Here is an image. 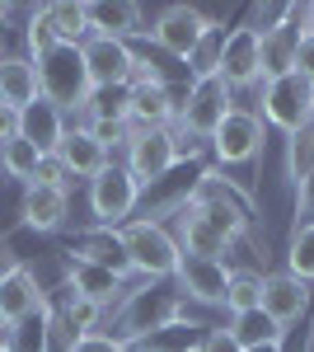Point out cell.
Returning <instances> with one entry per match:
<instances>
[{"instance_id":"obj_1","label":"cell","mask_w":314,"mask_h":352,"mask_svg":"<svg viewBox=\"0 0 314 352\" xmlns=\"http://www.w3.org/2000/svg\"><path fill=\"white\" fill-rule=\"evenodd\" d=\"M183 310H188V300L174 282H146V277H141V282L127 287L122 300L108 310L113 320H108L104 329L117 343L136 348V343H146V338H159L164 329L183 324Z\"/></svg>"},{"instance_id":"obj_2","label":"cell","mask_w":314,"mask_h":352,"mask_svg":"<svg viewBox=\"0 0 314 352\" xmlns=\"http://www.w3.org/2000/svg\"><path fill=\"white\" fill-rule=\"evenodd\" d=\"M117 244H122V254H127L131 272L146 277V282H174V272L183 263V249L174 240V230L155 217L127 221V226L117 230Z\"/></svg>"},{"instance_id":"obj_3","label":"cell","mask_w":314,"mask_h":352,"mask_svg":"<svg viewBox=\"0 0 314 352\" xmlns=\"http://www.w3.org/2000/svg\"><path fill=\"white\" fill-rule=\"evenodd\" d=\"M262 146H267V127H262L258 113L244 109V104H235V109L225 113V122L207 141L211 160H216V169H225V179L230 174H249L262 160Z\"/></svg>"},{"instance_id":"obj_4","label":"cell","mask_w":314,"mask_h":352,"mask_svg":"<svg viewBox=\"0 0 314 352\" xmlns=\"http://www.w3.org/2000/svg\"><path fill=\"white\" fill-rule=\"evenodd\" d=\"M254 113L262 118V127H272V132H282V136H295L314 118V85L300 80L295 71L282 76V80H267L258 89V109Z\"/></svg>"},{"instance_id":"obj_5","label":"cell","mask_w":314,"mask_h":352,"mask_svg":"<svg viewBox=\"0 0 314 352\" xmlns=\"http://www.w3.org/2000/svg\"><path fill=\"white\" fill-rule=\"evenodd\" d=\"M141 184L131 179V169L122 160H113L104 174L89 179V212H94V226L99 230H122L127 217L141 207Z\"/></svg>"},{"instance_id":"obj_6","label":"cell","mask_w":314,"mask_h":352,"mask_svg":"<svg viewBox=\"0 0 314 352\" xmlns=\"http://www.w3.org/2000/svg\"><path fill=\"white\" fill-rule=\"evenodd\" d=\"M235 109V89L221 80V76H207V80H192L179 104V132L197 136V141H211V132L225 122V113Z\"/></svg>"},{"instance_id":"obj_7","label":"cell","mask_w":314,"mask_h":352,"mask_svg":"<svg viewBox=\"0 0 314 352\" xmlns=\"http://www.w3.org/2000/svg\"><path fill=\"white\" fill-rule=\"evenodd\" d=\"M122 164L131 169V179L141 188H155L159 179H169L183 164L179 160V132L174 127H146V132H136L127 155H122Z\"/></svg>"},{"instance_id":"obj_8","label":"cell","mask_w":314,"mask_h":352,"mask_svg":"<svg viewBox=\"0 0 314 352\" xmlns=\"http://www.w3.org/2000/svg\"><path fill=\"white\" fill-rule=\"evenodd\" d=\"M38 76H43V94L66 113H80L85 99H89V89H94L80 47H56V52H47L38 61Z\"/></svg>"},{"instance_id":"obj_9","label":"cell","mask_w":314,"mask_h":352,"mask_svg":"<svg viewBox=\"0 0 314 352\" xmlns=\"http://www.w3.org/2000/svg\"><path fill=\"white\" fill-rule=\"evenodd\" d=\"M216 19H207L197 5H164L155 14V24H150V43H155L159 52H169L174 61H188L192 47L207 38V28Z\"/></svg>"},{"instance_id":"obj_10","label":"cell","mask_w":314,"mask_h":352,"mask_svg":"<svg viewBox=\"0 0 314 352\" xmlns=\"http://www.w3.org/2000/svg\"><path fill=\"white\" fill-rule=\"evenodd\" d=\"M80 56H85V71H89V85H94V89L127 85L131 66H136V47H131V43L99 38V33H89V38L80 43Z\"/></svg>"},{"instance_id":"obj_11","label":"cell","mask_w":314,"mask_h":352,"mask_svg":"<svg viewBox=\"0 0 314 352\" xmlns=\"http://www.w3.org/2000/svg\"><path fill=\"white\" fill-rule=\"evenodd\" d=\"M258 47H262V38L254 33V28L235 24L230 33H225V47H221V80L230 85L235 94H244V89H262Z\"/></svg>"},{"instance_id":"obj_12","label":"cell","mask_w":314,"mask_h":352,"mask_svg":"<svg viewBox=\"0 0 314 352\" xmlns=\"http://www.w3.org/2000/svg\"><path fill=\"white\" fill-rule=\"evenodd\" d=\"M174 287L183 292V300H197V305H225L230 263H225V258H192V254H183V263H179V272H174Z\"/></svg>"},{"instance_id":"obj_13","label":"cell","mask_w":314,"mask_h":352,"mask_svg":"<svg viewBox=\"0 0 314 352\" xmlns=\"http://www.w3.org/2000/svg\"><path fill=\"white\" fill-rule=\"evenodd\" d=\"M258 310L277 329L300 324V320L310 315V287L295 282L287 268H282V272H262V305H258Z\"/></svg>"},{"instance_id":"obj_14","label":"cell","mask_w":314,"mask_h":352,"mask_svg":"<svg viewBox=\"0 0 314 352\" xmlns=\"http://www.w3.org/2000/svg\"><path fill=\"white\" fill-rule=\"evenodd\" d=\"M43 305H47V300H43V287H38V277H33L28 263L0 268V324H10V329L24 324Z\"/></svg>"},{"instance_id":"obj_15","label":"cell","mask_w":314,"mask_h":352,"mask_svg":"<svg viewBox=\"0 0 314 352\" xmlns=\"http://www.w3.org/2000/svg\"><path fill=\"white\" fill-rule=\"evenodd\" d=\"M56 160L66 164L71 184H89V179H94V174H104V169L117 160V155H108L104 146L89 136V127L80 122V127H71V132L61 136V146H56Z\"/></svg>"},{"instance_id":"obj_16","label":"cell","mask_w":314,"mask_h":352,"mask_svg":"<svg viewBox=\"0 0 314 352\" xmlns=\"http://www.w3.org/2000/svg\"><path fill=\"white\" fill-rule=\"evenodd\" d=\"M66 132H71L66 109H56L47 94H38L28 109H19V136H24L28 146H38L43 155H56V146H61Z\"/></svg>"},{"instance_id":"obj_17","label":"cell","mask_w":314,"mask_h":352,"mask_svg":"<svg viewBox=\"0 0 314 352\" xmlns=\"http://www.w3.org/2000/svg\"><path fill=\"white\" fill-rule=\"evenodd\" d=\"M66 217H71V192H66V188H43V184H28V188H24L19 221H24L28 230L52 235V230L66 226Z\"/></svg>"},{"instance_id":"obj_18","label":"cell","mask_w":314,"mask_h":352,"mask_svg":"<svg viewBox=\"0 0 314 352\" xmlns=\"http://www.w3.org/2000/svg\"><path fill=\"white\" fill-rule=\"evenodd\" d=\"M38 94H43L38 61L28 52H5L0 56V104H5V109H28Z\"/></svg>"},{"instance_id":"obj_19","label":"cell","mask_w":314,"mask_h":352,"mask_svg":"<svg viewBox=\"0 0 314 352\" xmlns=\"http://www.w3.org/2000/svg\"><path fill=\"white\" fill-rule=\"evenodd\" d=\"M179 122V94L174 85H131V127H174Z\"/></svg>"},{"instance_id":"obj_20","label":"cell","mask_w":314,"mask_h":352,"mask_svg":"<svg viewBox=\"0 0 314 352\" xmlns=\"http://www.w3.org/2000/svg\"><path fill=\"white\" fill-rule=\"evenodd\" d=\"M66 287H71L76 296L94 300V305H104V310H113V305L122 300V292H127V282H122L117 272L99 268V263H85V258H76V263H71V272H66Z\"/></svg>"},{"instance_id":"obj_21","label":"cell","mask_w":314,"mask_h":352,"mask_svg":"<svg viewBox=\"0 0 314 352\" xmlns=\"http://www.w3.org/2000/svg\"><path fill=\"white\" fill-rule=\"evenodd\" d=\"M89 33L131 43L136 33H146L141 28V5H131V0H94L89 5Z\"/></svg>"},{"instance_id":"obj_22","label":"cell","mask_w":314,"mask_h":352,"mask_svg":"<svg viewBox=\"0 0 314 352\" xmlns=\"http://www.w3.org/2000/svg\"><path fill=\"white\" fill-rule=\"evenodd\" d=\"M174 240H179V249L192 254V258H225V254H230V244L221 240L202 217H192L188 207H179V230H174Z\"/></svg>"},{"instance_id":"obj_23","label":"cell","mask_w":314,"mask_h":352,"mask_svg":"<svg viewBox=\"0 0 314 352\" xmlns=\"http://www.w3.org/2000/svg\"><path fill=\"white\" fill-rule=\"evenodd\" d=\"M295 38H300V33H291L287 24L272 28V33H262V47H258L262 85H267V80H282V76L295 71Z\"/></svg>"},{"instance_id":"obj_24","label":"cell","mask_w":314,"mask_h":352,"mask_svg":"<svg viewBox=\"0 0 314 352\" xmlns=\"http://www.w3.org/2000/svg\"><path fill=\"white\" fill-rule=\"evenodd\" d=\"M76 258L117 272L122 282L131 277V263H127V254H122V244H117V230H94V235H85V240L76 244Z\"/></svg>"},{"instance_id":"obj_25","label":"cell","mask_w":314,"mask_h":352,"mask_svg":"<svg viewBox=\"0 0 314 352\" xmlns=\"http://www.w3.org/2000/svg\"><path fill=\"white\" fill-rule=\"evenodd\" d=\"M61 292H66V296H61V305H56V315L66 320V329H71L76 338H85V333H104V320H108L104 305H94V300L76 296L71 287H61Z\"/></svg>"},{"instance_id":"obj_26","label":"cell","mask_w":314,"mask_h":352,"mask_svg":"<svg viewBox=\"0 0 314 352\" xmlns=\"http://www.w3.org/2000/svg\"><path fill=\"white\" fill-rule=\"evenodd\" d=\"M85 122H131V89L113 85V89H89L85 99Z\"/></svg>"},{"instance_id":"obj_27","label":"cell","mask_w":314,"mask_h":352,"mask_svg":"<svg viewBox=\"0 0 314 352\" xmlns=\"http://www.w3.org/2000/svg\"><path fill=\"white\" fill-rule=\"evenodd\" d=\"M282 169H287V184L300 188L314 174V118L300 127L295 136H287V155H282Z\"/></svg>"},{"instance_id":"obj_28","label":"cell","mask_w":314,"mask_h":352,"mask_svg":"<svg viewBox=\"0 0 314 352\" xmlns=\"http://www.w3.org/2000/svg\"><path fill=\"white\" fill-rule=\"evenodd\" d=\"M47 14H52V24H56V43H61V47H80V43L89 38V5H80V0H56V5H47Z\"/></svg>"},{"instance_id":"obj_29","label":"cell","mask_w":314,"mask_h":352,"mask_svg":"<svg viewBox=\"0 0 314 352\" xmlns=\"http://www.w3.org/2000/svg\"><path fill=\"white\" fill-rule=\"evenodd\" d=\"M262 305V272L258 268H230V287H225V310L244 315Z\"/></svg>"},{"instance_id":"obj_30","label":"cell","mask_w":314,"mask_h":352,"mask_svg":"<svg viewBox=\"0 0 314 352\" xmlns=\"http://www.w3.org/2000/svg\"><path fill=\"white\" fill-rule=\"evenodd\" d=\"M230 338L239 348H258V343H272V338H287V329H277L262 310H244V315H230Z\"/></svg>"},{"instance_id":"obj_31","label":"cell","mask_w":314,"mask_h":352,"mask_svg":"<svg viewBox=\"0 0 314 352\" xmlns=\"http://www.w3.org/2000/svg\"><path fill=\"white\" fill-rule=\"evenodd\" d=\"M221 47H225V28L211 24L207 38L192 47V56H188V85H192V80H207V76H221Z\"/></svg>"},{"instance_id":"obj_32","label":"cell","mask_w":314,"mask_h":352,"mask_svg":"<svg viewBox=\"0 0 314 352\" xmlns=\"http://www.w3.org/2000/svg\"><path fill=\"white\" fill-rule=\"evenodd\" d=\"M287 272L295 282L314 287V221L310 226H295L291 230V244H287Z\"/></svg>"},{"instance_id":"obj_33","label":"cell","mask_w":314,"mask_h":352,"mask_svg":"<svg viewBox=\"0 0 314 352\" xmlns=\"http://www.w3.org/2000/svg\"><path fill=\"white\" fill-rule=\"evenodd\" d=\"M38 160H43V151L38 146H28L24 136H14V141H5L0 146V169L10 174V179H19V184H33V174H38Z\"/></svg>"},{"instance_id":"obj_34","label":"cell","mask_w":314,"mask_h":352,"mask_svg":"<svg viewBox=\"0 0 314 352\" xmlns=\"http://www.w3.org/2000/svg\"><path fill=\"white\" fill-rule=\"evenodd\" d=\"M24 47L33 61H43L47 52H56L61 43H56V24L52 14H47V5H38V10H28V24H24Z\"/></svg>"},{"instance_id":"obj_35","label":"cell","mask_w":314,"mask_h":352,"mask_svg":"<svg viewBox=\"0 0 314 352\" xmlns=\"http://www.w3.org/2000/svg\"><path fill=\"white\" fill-rule=\"evenodd\" d=\"M85 127H89V136L104 146L108 155H113V151H122V155H127L131 136H136V127H131V122H85Z\"/></svg>"},{"instance_id":"obj_36","label":"cell","mask_w":314,"mask_h":352,"mask_svg":"<svg viewBox=\"0 0 314 352\" xmlns=\"http://www.w3.org/2000/svg\"><path fill=\"white\" fill-rule=\"evenodd\" d=\"M287 24V5H254L249 10V19H244V28H254V33H272V28Z\"/></svg>"},{"instance_id":"obj_37","label":"cell","mask_w":314,"mask_h":352,"mask_svg":"<svg viewBox=\"0 0 314 352\" xmlns=\"http://www.w3.org/2000/svg\"><path fill=\"white\" fill-rule=\"evenodd\" d=\"M33 184H43V188H66V192H71V174H66V164L56 160V155H43V160H38V174H33Z\"/></svg>"},{"instance_id":"obj_38","label":"cell","mask_w":314,"mask_h":352,"mask_svg":"<svg viewBox=\"0 0 314 352\" xmlns=\"http://www.w3.org/2000/svg\"><path fill=\"white\" fill-rule=\"evenodd\" d=\"M66 352H131V348H127V343H117V338L104 329V333H85V338H76Z\"/></svg>"},{"instance_id":"obj_39","label":"cell","mask_w":314,"mask_h":352,"mask_svg":"<svg viewBox=\"0 0 314 352\" xmlns=\"http://www.w3.org/2000/svg\"><path fill=\"white\" fill-rule=\"evenodd\" d=\"M295 76L314 85V33H300L295 38Z\"/></svg>"},{"instance_id":"obj_40","label":"cell","mask_w":314,"mask_h":352,"mask_svg":"<svg viewBox=\"0 0 314 352\" xmlns=\"http://www.w3.org/2000/svg\"><path fill=\"white\" fill-rule=\"evenodd\" d=\"M314 221V174L295 188V226H310Z\"/></svg>"},{"instance_id":"obj_41","label":"cell","mask_w":314,"mask_h":352,"mask_svg":"<svg viewBox=\"0 0 314 352\" xmlns=\"http://www.w3.org/2000/svg\"><path fill=\"white\" fill-rule=\"evenodd\" d=\"M202 352H244L235 343V338H230V329L221 324V329H207V338H202Z\"/></svg>"},{"instance_id":"obj_42","label":"cell","mask_w":314,"mask_h":352,"mask_svg":"<svg viewBox=\"0 0 314 352\" xmlns=\"http://www.w3.org/2000/svg\"><path fill=\"white\" fill-rule=\"evenodd\" d=\"M14 136H19V109H5L0 104V146L14 141Z\"/></svg>"},{"instance_id":"obj_43","label":"cell","mask_w":314,"mask_h":352,"mask_svg":"<svg viewBox=\"0 0 314 352\" xmlns=\"http://www.w3.org/2000/svg\"><path fill=\"white\" fill-rule=\"evenodd\" d=\"M244 352H287V338H272V343H258V348H244Z\"/></svg>"},{"instance_id":"obj_44","label":"cell","mask_w":314,"mask_h":352,"mask_svg":"<svg viewBox=\"0 0 314 352\" xmlns=\"http://www.w3.org/2000/svg\"><path fill=\"white\" fill-rule=\"evenodd\" d=\"M5 33H10V10L0 5V52H5Z\"/></svg>"},{"instance_id":"obj_45","label":"cell","mask_w":314,"mask_h":352,"mask_svg":"<svg viewBox=\"0 0 314 352\" xmlns=\"http://www.w3.org/2000/svg\"><path fill=\"white\" fill-rule=\"evenodd\" d=\"M305 33H314V5H305Z\"/></svg>"},{"instance_id":"obj_46","label":"cell","mask_w":314,"mask_h":352,"mask_svg":"<svg viewBox=\"0 0 314 352\" xmlns=\"http://www.w3.org/2000/svg\"><path fill=\"white\" fill-rule=\"evenodd\" d=\"M174 352H202V343H183V348H174Z\"/></svg>"},{"instance_id":"obj_47","label":"cell","mask_w":314,"mask_h":352,"mask_svg":"<svg viewBox=\"0 0 314 352\" xmlns=\"http://www.w3.org/2000/svg\"><path fill=\"white\" fill-rule=\"evenodd\" d=\"M0 56H5V52H0Z\"/></svg>"}]
</instances>
